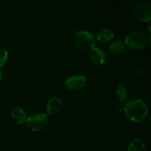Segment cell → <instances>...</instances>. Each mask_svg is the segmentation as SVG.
Masks as SVG:
<instances>
[{"label":"cell","instance_id":"cell-1","mask_svg":"<svg viewBox=\"0 0 151 151\" xmlns=\"http://www.w3.org/2000/svg\"><path fill=\"white\" fill-rule=\"evenodd\" d=\"M124 112L130 121L140 122L147 117L148 108L143 100L140 99H131L124 106Z\"/></svg>","mask_w":151,"mask_h":151},{"label":"cell","instance_id":"cell-2","mask_svg":"<svg viewBox=\"0 0 151 151\" xmlns=\"http://www.w3.org/2000/svg\"><path fill=\"white\" fill-rule=\"evenodd\" d=\"M75 44L83 51H90L95 47L96 36L91 32L79 30L74 34Z\"/></svg>","mask_w":151,"mask_h":151},{"label":"cell","instance_id":"cell-3","mask_svg":"<svg viewBox=\"0 0 151 151\" xmlns=\"http://www.w3.org/2000/svg\"><path fill=\"white\" fill-rule=\"evenodd\" d=\"M147 44V37L140 31H132L126 35L125 44L133 50H140Z\"/></svg>","mask_w":151,"mask_h":151},{"label":"cell","instance_id":"cell-4","mask_svg":"<svg viewBox=\"0 0 151 151\" xmlns=\"http://www.w3.org/2000/svg\"><path fill=\"white\" fill-rule=\"evenodd\" d=\"M49 123L48 115L46 114H32L27 118L26 124L28 128L34 132L42 131Z\"/></svg>","mask_w":151,"mask_h":151},{"label":"cell","instance_id":"cell-5","mask_svg":"<svg viewBox=\"0 0 151 151\" xmlns=\"http://www.w3.org/2000/svg\"><path fill=\"white\" fill-rule=\"evenodd\" d=\"M134 16L143 22H151V4L149 3L141 2L135 4L133 7Z\"/></svg>","mask_w":151,"mask_h":151},{"label":"cell","instance_id":"cell-6","mask_svg":"<svg viewBox=\"0 0 151 151\" xmlns=\"http://www.w3.org/2000/svg\"><path fill=\"white\" fill-rule=\"evenodd\" d=\"M86 84V78L81 75H72L65 81L64 85L68 90L76 91L83 88Z\"/></svg>","mask_w":151,"mask_h":151},{"label":"cell","instance_id":"cell-7","mask_svg":"<svg viewBox=\"0 0 151 151\" xmlns=\"http://www.w3.org/2000/svg\"><path fill=\"white\" fill-rule=\"evenodd\" d=\"M89 58L91 62L97 66L103 65L106 60V55L104 51L96 47H93L89 51Z\"/></svg>","mask_w":151,"mask_h":151},{"label":"cell","instance_id":"cell-8","mask_svg":"<svg viewBox=\"0 0 151 151\" xmlns=\"http://www.w3.org/2000/svg\"><path fill=\"white\" fill-rule=\"evenodd\" d=\"M61 100L57 97H53L48 100L47 104V114L50 116H55L62 109Z\"/></svg>","mask_w":151,"mask_h":151},{"label":"cell","instance_id":"cell-9","mask_svg":"<svg viewBox=\"0 0 151 151\" xmlns=\"http://www.w3.org/2000/svg\"><path fill=\"white\" fill-rule=\"evenodd\" d=\"M11 117L15 123L17 125H22L26 122L27 116L23 109L19 107H16L12 111Z\"/></svg>","mask_w":151,"mask_h":151},{"label":"cell","instance_id":"cell-10","mask_svg":"<svg viewBox=\"0 0 151 151\" xmlns=\"http://www.w3.org/2000/svg\"><path fill=\"white\" fill-rule=\"evenodd\" d=\"M114 38L113 31L109 29H103L97 33L96 40L101 44H106Z\"/></svg>","mask_w":151,"mask_h":151},{"label":"cell","instance_id":"cell-11","mask_svg":"<svg viewBox=\"0 0 151 151\" xmlns=\"http://www.w3.org/2000/svg\"><path fill=\"white\" fill-rule=\"evenodd\" d=\"M145 146L144 142L139 138H136L131 141L128 146V151H145Z\"/></svg>","mask_w":151,"mask_h":151},{"label":"cell","instance_id":"cell-12","mask_svg":"<svg viewBox=\"0 0 151 151\" xmlns=\"http://www.w3.org/2000/svg\"><path fill=\"white\" fill-rule=\"evenodd\" d=\"M125 50V44L121 41H115L112 43L109 47L111 52L114 55H120Z\"/></svg>","mask_w":151,"mask_h":151},{"label":"cell","instance_id":"cell-13","mask_svg":"<svg viewBox=\"0 0 151 151\" xmlns=\"http://www.w3.org/2000/svg\"><path fill=\"white\" fill-rule=\"evenodd\" d=\"M116 96L121 102H124L128 98L129 91L128 88L123 84H119L116 88Z\"/></svg>","mask_w":151,"mask_h":151},{"label":"cell","instance_id":"cell-14","mask_svg":"<svg viewBox=\"0 0 151 151\" xmlns=\"http://www.w3.org/2000/svg\"><path fill=\"white\" fill-rule=\"evenodd\" d=\"M8 58V52L4 48L0 47V68L3 67L7 63Z\"/></svg>","mask_w":151,"mask_h":151},{"label":"cell","instance_id":"cell-15","mask_svg":"<svg viewBox=\"0 0 151 151\" xmlns=\"http://www.w3.org/2000/svg\"><path fill=\"white\" fill-rule=\"evenodd\" d=\"M138 75L141 77H145L147 75V70L145 67H140L138 69Z\"/></svg>","mask_w":151,"mask_h":151},{"label":"cell","instance_id":"cell-16","mask_svg":"<svg viewBox=\"0 0 151 151\" xmlns=\"http://www.w3.org/2000/svg\"><path fill=\"white\" fill-rule=\"evenodd\" d=\"M116 111L119 112H121V111H124V107L122 106H119L117 108H116Z\"/></svg>","mask_w":151,"mask_h":151},{"label":"cell","instance_id":"cell-17","mask_svg":"<svg viewBox=\"0 0 151 151\" xmlns=\"http://www.w3.org/2000/svg\"><path fill=\"white\" fill-rule=\"evenodd\" d=\"M147 42L150 43V44L151 45V35H149V37L147 38Z\"/></svg>","mask_w":151,"mask_h":151},{"label":"cell","instance_id":"cell-18","mask_svg":"<svg viewBox=\"0 0 151 151\" xmlns=\"http://www.w3.org/2000/svg\"><path fill=\"white\" fill-rule=\"evenodd\" d=\"M1 80H2V72L0 70V82H1Z\"/></svg>","mask_w":151,"mask_h":151},{"label":"cell","instance_id":"cell-19","mask_svg":"<svg viewBox=\"0 0 151 151\" xmlns=\"http://www.w3.org/2000/svg\"><path fill=\"white\" fill-rule=\"evenodd\" d=\"M148 29H149V31L151 32V22H150V24H149V25H148Z\"/></svg>","mask_w":151,"mask_h":151},{"label":"cell","instance_id":"cell-20","mask_svg":"<svg viewBox=\"0 0 151 151\" xmlns=\"http://www.w3.org/2000/svg\"><path fill=\"white\" fill-rule=\"evenodd\" d=\"M148 122H150V124H151V115L148 117Z\"/></svg>","mask_w":151,"mask_h":151}]
</instances>
